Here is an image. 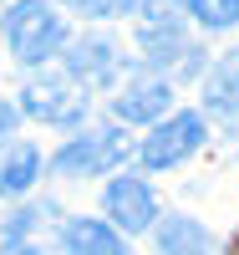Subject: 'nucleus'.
I'll list each match as a JSON object with an SVG mask.
<instances>
[{
    "instance_id": "20e7f679",
    "label": "nucleus",
    "mask_w": 239,
    "mask_h": 255,
    "mask_svg": "<svg viewBox=\"0 0 239 255\" xmlns=\"http://www.w3.org/2000/svg\"><path fill=\"white\" fill-rule=\"evenodd\" d=\"M86 108H92V97L81 92L77 77H31L26 87H20V113L36 118V123H51V128H77L86 118Z\"/></svg>"
},
{
    "instance_id": "2eb2a0df",
    "label": "nucleus",
    "mask_w": 239,
    "mask_h": 255,
    "mask_svg": "<svg viewBox=\"0 0 239 255\" xmlns=\"http://www.w3.org/2000/svg\"><path fill=\"white\" fill-rule=\"evenodd\" d=\"M15 123H20V108H15V102H5V97H0V153L10 148V138H15Z\"/></svg>"
},
{
    "instance_id": "39448f33",
    "label": "nucleus",
    "mask_w": 239,
    "mask_h": 255,
    "mask_svg": "<svg viewBox=\"0 0 239 255\" xmlns=\"http://www.w3.org/2000/svg\"><path fill=\"white\" fill-rule=\"evenodd\" d=\"M102 209H107V220H112L122 235H143V230L158 225V194L138 174H117L102 189Z\"/></svg>"
},
{
    "instance_id": "ddd939ff",
    "label": "nucleus",
    "mask_w": 239,
    "mask_h": 255,
    "mask_svg": "<svg viewBox=\"0 0 239 255\" xmlns=\"http://www.w3.org/2000/svg\"><path fill=\"white\" fill-rule=\"evenodd\" d=\"M138 10H143V26H183L188 0H138Z\"/></svg>"
},
{
    "instance_id": "1a4fd4ad",
    "label": "nucleus",
    "mask_w": 239,
    "mask_h": 255,
    "mask_svg": "<svg viewBox=\"0 0 239 255\" xmlns=\"http://www.w3.org/2000/svg\"><path fill=\"white\" fill-rule=\"evenodd\" d=\"M153 245L158 255H214V235L193 215H163L153 225Z\"/></svg>"
},
{
    "instance_id": "4468645a",
    "label": "nucleus",
    "mask_w": 239,
    "mask_h": 255,
    "mask_svg": "<svg viewBox=\"0 0 239 255\" xmlns=\"http://www.w3.org/2000/svg\"><path fill=\"white\" fill-rule=\"evenodd\" d=\"M61 5L77 10V15H86V20H107V15H127L138 0H61Z\"/></svg>"
},
{
    "instance_id": "9b49d317",
    "label": "nucleus",
    "mask_w": 239,
    "mask_h": 255,
    "mask_svg": "<svg viewBox=\"0 0 239 255\" xmlns=\"http://www.w3.org/2000/svg\"><path fill=\"white\" fill-rule=\"evenodd\" d=\"M41 179V148L36 143H10L0 153V199L31 194V184Z\"/></svg>"
},
{
    "instance_id": "0eeeda50",
    "label": "nucleus",
    "mask_w": 239,
    "mask_h": 255,
    "mask_svg": "<svg viewBox=\"0 0 239 255\" xmlns=\"http://www.w3.org/2000/svg\"><path fill=\"white\" fill-rule=\"evenodd\" d=\"M112 113L122 123H163L173 113V87H168V77H133L127 87L112 97Z\"/></svg>"
},
{
    "instance_id": "f8f14e48",
    "label": "nucleus",
    "mask_w": 239,
    "mask_h": 255,
    "mask_svg": "<svg viewBox=\"0 0 239 255\" xmlns=\"http://www.w3.org/2000/svg\"><path fill=\"white\" fill-rule=\"evenodd\" d=\"M188 15L204 31H229L239 26V0H188Z\"/></svg>"
},
{
    "instance_id": "9d476101",
    "label": "nucleus",
    "mask_w": 239,
    "mask_h": 255,
    "mask_svg": "<svg viewBox=\"0 0 239 255\" xmlns=\"http://www.w3.org/2000/svg\"><path fill=\"white\" fill-rule=\"evenodd\" d=\"M204 108L219 118H239V46L224 51L204 77Z\"/></svg>"
},
{
    "instance_id": "6e6552de",
    "label": "nucleus",
    "mask_w": 239,
    "mask_h": 255,
    "mask_svg": "<svg viewBox=\"0 0 239 255\" xmlns=\"http://www.w3.org/2000/svg\"><path fill=\"white\" fill-rule=\"evenodd\" d=\"M61 255H133L122 240V230L112 220H92V215H81V220H67L61 225Z\"/></svg>"
},
{
    "instance_id": "f03ea898",
    "label": "nucleus",
    "mask_w": 239,
    "mask_h": 255,
    "mask_svg": "<svg viewBox=\"0 0 239 255\" xmlns=\"http://www.w3.org/2000/svg\"><path fill=\"white\" fill-rule=\"evenodd\" d=\"M209 138L204 113H168L163 123H153V133L138 143V163L148 174H163V168H178L183 158H193Z\"/></svg>"
},
{
    "instance_id": "7ed1b4c3",
    "label": "nucleus",
    "mask_w": 239,
    "mask_h": 255,
    "mask_svg": "<svg viewBox=\"0 0 239 255\" xmlns=\"http://www.w3.org/2000/svg\"><path fill=\"white\" fill-rule=\"evenodd\" d=\"M127 153H133V138L122 128H97V133H77L72 143H61L51 153V174L61 179H92V174H107L117 168Z\"/></svg>"
},
{
    "instance_id": "dca6fc26",
    "label": "nucleus",
    "mask_w": 239,
    "mask_h": 255,
    "mask_svg": "<svg viewBox=\"0 0 239 255\" xmlns=\"http://www.w3.org/2000/svg\"><path fill=\"white\" fill-rule=\"evenodd\" d=\"M229 255H239V230H234V235H229Z\"/></svg>"
},
{
    "instance_id": "f257e3e1",
    "label": "nucleus",
    "mask_w": 239,
    "mask_h": 255,
    "mask_svg": "<svg viewBox=\"0 0 239 255\" xmlns=\"http://www.w3.org/2000/svg\"><path fill=\"white\" fill-rule=\"evenodd\" d=\"M5 41H10V56L20 67H41V61H51L67 46V20L46 0H15L5 10Z\"/></svg>"
},
{
    "instance_id": "423d86ee",
    "label": "nucleus",
    "mask_w": 239,
    "mask_h": 255,
    "mask_svg": "<svg viewBox=\"0 0 239 255\" xmlns=\"http://www.w3.org/2000/svg\"><path fill=\"white\" fill-rule=\"evenodd\" d=\"M122 72V56H117V41L112 36H77L72 51H67V77H77L81 87H112Z\"/></svg>"
}]
</instances>
